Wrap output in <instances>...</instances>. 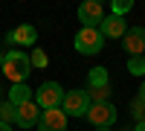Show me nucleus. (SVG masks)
<instances>
[{
    "label": "nucleus",
    "mask_w": 145,
    "mask_h": 131,
    "mask_svg": "<svg viewBox=\"0 0 145 131\" xmlns=\"http://www.w3.org/2000/svg\"><path fill=\"white\" fill-rule=\"evenodd\" d=\"M3 73H6V79L15 82V85H26V79L32 73L29 55L23 53V50H9L3 55Z\"/></svg>",
    "instance_id": "obj_1"
},
{
    "label": "nucleus",
    "mask_w": 145,
    "mask_h": 131,
    "mask_svg": "<svg viewBox=\"0 0 145 131\" xmlns=\"http://www.w3.org/2000/svg\"><path fill=\"white\" fill-rule=\"evenodd\" d=\"M64 102V90L58 82H44V85L35 90V105L41 111H52V108H61Z\"/></svg>",
    "instance_id": "obj_2"
},
{
    "label": "nucleus",
    "mask_w": 145,
    "mask_h": 131,
    "mask_svg": "<svg viewBox=\"0 0 145 131\" xmlns=\"http://www.w3.org/2000/svg\"><path fill=\"white\" fill-rule=\"evenodd\" d=\"M102 44H105V38H102V32L96 29V26H81V29L76 32V50H78L81 55H96V53H102Z\"/></svg>",
    "instance_id": "obj_3"
},
{
    "label": "nucleus",
    "mask_w": 145,
    "mask_h": 131,
    "mask_svg": "<svg viewBox=\"0 0 145 131\" xmlns=\"http://www.w3.org/2000/svg\"><path fill=\"white\" fill-rule=\"evenodd\" d=\"M84 117H87L96 128H110V125L116 122V108H113L110 102H93Z\"/></svg>",
    "instance_id": "obj_4"
},
{
    "label": "nucleus",
    "mask_w": 145,
    "mask_h": 131,
    "mask_svg": "<svg viewBox=\"0 0 145 131\" xmlns=\"http://www.w3.org/2000/svg\"><path fill=\"white\" fill-rule=\"evenodd\" d=\"M90 108V96H87V90H70L64 93V102H61V111L67 117H84Z\"/></svg>",
    "instance_id": "obj_5"
},
{
    "label": "nucleus",
    "mask_w": 145,
    "mask_h": 131,
    "mask_svg": "<svg viewBox=\"0 0 145 131\" xmlns=\"http://www.w3.org/2000/svg\"><path fill=\"white\" fill-rule=\"evenodd\" d=\"M67 128V114L61 108H52V111H41V120H38V131H64Z\"/></svg>",
    "instance_id": "obj_6"
},
{
    "label": "nucleus",
    "mask_w": 145,
    "mask_h": 131,
    "mask_svg": "<svg viewBox=\"0 0 145 131\" xmlns=\"http://www.w3.org/2000/svg\"><path fill=\"white\" fill-rule=\"evenodd\" d=\"M78 20L84 23V26H96V29H99V23H102V3H99V0L81 3L78 6Z\"/></svg>",
    "instance_id": "obj_7"
},
{
    "label": "nucleus",
    "mask_w": 145,
    "mask_h": 131,
    "mask_svg": "<svg viewBox=\"0 0 145 131\" xmlns=\"http://www.w3.org/2000/svg\"><path fill=\"white\" fill-rule=\"evenodd\" d=\"M122 44H125V50H128L131 55H142V53H145V29H142V26H128Z\"/></svg>",
    "instance_id": "obj_8"
},
{
    "label": "nucleus",
    "mask_w": 145,
    "mask_h": 131,
    "mask_svg": "<svg viewBox=\"0 0 145 131\" xmlns=\"http://www.w3.org/2000/svg\"><path fill=\"white\" fill-rule=\"evenodd\" d=\"M99 32H102V38H125L128 23H125V18H116V15H110V18H102V23H99Z\"/></svg>",
    "instance_id": "obj_9"
},
{
    "label": "nucleus",
    "mask_w": 145,
    "mask_h": 131,
    "mask_svg": "<svg viewBox=\"0 0 145 131\" xmlns=\"http://www.w3.org/2000/svg\"><path fill=\"white\" fill-rule=\"evenodd\" d=\"M38 120H41V108L35 105V99L18 105V125H20V128H35Z\"/></svg>",
    "instance_id": "obj_10"
},
{
    "label": "nucleus",
    "mask_w": 145,
    "mask_h": 131,
    "mask_svg": "<svg viewBox=\"0 0 145 131\" xmlns=\"http://www.w3.org/2000/svg\"><path fill=\"white\" fill-rule=\"evenodd\" d=\"M9 41L12 44H20V47H32L35 41H38V29L29 26V23H20L15 32H9Z\"/></svg>",
    "instance_id": "obj_11"
},
{
    "label": "nucleus",
    "mask_w": 145,
    "mask_h": 131,
    "mask_svg": "<svg viewBox=\"0 0 145 131\" xmlns=\"http://www.w3.org/2000/svg\"><path fill=\"white\" fill-rule=\"evenodd\" d=\"M9 102L15 105H23V102H32V90L26 88V85H12V90H9Z\"/></svg>",
    "instance_id": "obj_12"
},
{
    "label": "nucleus",
    "mask_w": 145,
    "mask_h": 131,
    "mask_svg": "<svg viewBox=\"0 0 145 131\" xmlns=\"http://www.w3.org/2000/svg\"><path fill=\"white\" fill-rule=\"evenodd\" d=\"M87 85H90V88H105V85H110V82H107V70H105V67H93L90 73H87Z\"/></svg>",
    "instance_id": "obj_13"
},
{
    "label": "nucleus",
    "mask_w": 145,
    "mask_h": 131,
    "mask_svg": "<svg viewBox=\"0 0 145 131\" xmlns=\"http://www.w3.org/2000/svg\"><path fill=\"white\" fill-rule=\"evenodd\" d=\"M0 122H6V125L18 122V108H15L12 102H3V105H0Z\"/></svg>",
    "instance_id": "obj_14"
},
{
    "label": "nucleus",
    "mask_w": 145,
    "mask_h": 131,
    "mask_svg": "<svg viewBox=\"0 0 145 131\" xmlns=\"http://www.w3.org/2000/svg\"><path fill=\"white\" fill-rule=\"evenodd\" d=\"M87 96H90V105H93V102H110V85H105V88H90Z\"/></svg>",
    "instance_id": "obj_15"
},
{
    "label": "nucleus",
    "mask_w": 145,
    "mask_h": 131,
    "mask_svg": "<svg viewBox=\"0 0 145 131\" xmlns=\"http://www.w3.org/2000/svg\"><path fill=\"white\" fill-rule=\"evenodd\" d=\"M128 70L134 76H145V55H131L128 58Z\"/></svg>",
    "instance_id": "obj_16"
},
{
    "label": "nucleus",
    "mask_w": 145,
    "mask_h": 131,
    "mask_svg": "<svg viewBox=\"0 0 145 131\" xmlns=\"http://www.w3.org/2000/svg\"><path fill=\"white\" fill-rule=\"evenodd\" d=\"M131 9H134L131 0H113V15H116V18H125Z\"/></svg>",
    "instance_id": "obj_17"
},
{
    "label": "nucleus",
    "mask_w": 145,
    "mask_h": 131,
    "mask_svg": "<svg viewBox=\"0 0 145 131\" xmlns=\"http://www.w3.org/2000/svg\"><path fill=\"white\" fill-rule=\"evenodd\" d=\"M29 64H32V67H46V53L41 50V47H35V50H32V55H29Z\"/></svg>",
    "instance_id": "obj_18"
},
{
    "label": "nucleus",
    "mask_w": 145,
    "mask_h": 131,
    "mask_svg": "<svg viewBox=\"0 0 145 131\" xmlns=\"http://www.w3.org/2000/svg\"><path fill=\"white\" fill-rule=\"evenodd\" d=\"M131 108H134V114L139 117V120H145V102H142V99H134V105H131Z\"/></svg>",
    "instance_id": "obj_19"
},
{
    "label": "nucleus",
    "mask_w": 145,
    "mask_h": 131,
    "mask_svg": "<svg viewBox=\"0 0 145 131\" xmlns=\"http://www.w3.org/2000/svg\"><path fill=\"white\" fill-rule=\"evenodd\" d=\"M134 131H145V120H139V122H137V128H134Z\"/></svg>",
    "instance_id": "obj_20"
},
{
    "label": "nucleus",
    "mask_w": 145,
    "mask_h": 131,
    "mask_svg": "<svg viewBox=\"0 0 145 131\" xmlns=\"http://www.w3.org/2000/svg\"><path fill=\"white\" fill-rule=\"evenodd\" d=\"M0 131H12V125H6V122H0Z\"/></svg>",
    "instance_id": "obj_21"
},
{
    "label": "nucleus",
    "mask_w": 145,
    "mask_h": 131,
    "mask_svg": "<svg viewBox=\"0 0 145 131\" xmlns=\"http://www.w3.org/2000/svg\"><path fill=\"white\" fill-rule=\"evenodd\" d=\"M139 99H142V102H145V85H142V88H139Z\"/></svg>",
    "instance_id": "obj_22"
},
{
    "label": "nucleus",
    "mask_w": 145,
    "mask_h": 131,
    "mask_svg": "<svg viewBox=\"0 0 145 131\" xmlns=\"http://www.w3.org/2000/svg\"><path fill=\"white\" fill-rule=\"evenodd\" d=\"M3 55H6V53H0V64H3Z\"/></svg>",
    "instance_id": "obj_23"
},
{
    "label": "nucleus",
    "mask_w": 145,
    "mask_h": 131,
    "mask_svg": "<svg viewBox=\"0 0 145 131\" xmlns=\"http://www.w3.org/2000/svg\"><path fill=\"white\" fill-rule=\"evenodd\" d=\"M99 131H110V128H99Z\"/></svg>",
    "instance_id": "obj_24"
}]
</instances>
